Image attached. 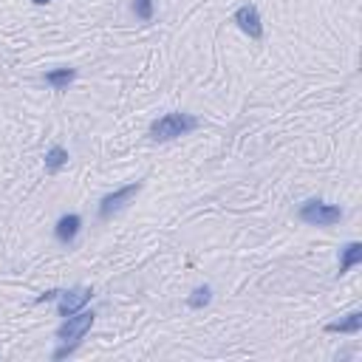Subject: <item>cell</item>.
Here are the masks:
<instances>
[{
    "instance_id": "ba28073f",
    "label": "cell",
    "mask_w": 362,
    "mask_h": 362,
    "mask_svg": "<svg viewBox=\"0 0 362 362\" xmlns=\"http://www.w3.org/2000/svg\"><path fill=\"white\" fill-rule=\"evenodd\" d=\"M359 263H362V244H359V241L345 244V246L340 249V274L351 272V269L359 266Z\"/></svg>"
},
{
    "instance_id": "3957f363",
    "label": "cell",
    "mask_w": 362,
    "mask_h": 362,
    "mask_svg": "<svg viewBox=\"0 0 362 362\" xmlns=\"http://www.w3.org/2000/svg\"><path fill=\"white\" fill-rule=\"evenodd\" d=\"M300 221L312 224V227H334L342 221V209L337 204H326L320 198H309L300 204Z\"/></svg>"
},
{
    "instance_id": "52a82bcc",
    "label": "cell",
    "mask_w": 362,
    "mask_h": 362,
    "mask_svg": "<svg viewBox=\"0 0 362 362\" xmlns=\"http://www.w3.org/2000/svg\"><path fill=\"white\" fill-rule=\"evenodd\" d=\"M80 227H83L80 215H77V212H68V215H62V218L57 221L54 235H57L60 244H74V238L80 235Z\"/></svg>"
},
{
    "instance_id": "7a4b0ae2",
    "label": "cell",
    "mask_w": 362,
    "mask_h": 362,
    "mask_svg": "<svg viewBox=\"0 0 362 362\" xmlns=\"http://www.w3.org/2000/svg\"><path fill=\"white\" fill-rule=\"evenodd\" d=\"M198 127V119L190 116V113H181V111H173V113H165L159 116L153 125H151V139L153 141H170V139H179V136H187Z\"/></svg>"
},
{
    "instance_id": "8992f818",
    "label": "cell",
    "mask_w": 362,
    "mask_h": 362,
    "mask_svg": "<svg viewBox=\"0 0 362 362\" xmlns=\"http://www.w3.org/2000/svg\"><path fill=\"white\" fill-rule=\"evenodd\" d=\"M235 23L244 34H249L252 40H260L263 37V23H260V15L252 4H244L238 12H235Z\"/></svg>"
},
{
    "instance_id": "5b68a950",
    "label": "cell",
    "mask_w": 362,
    "mask_h": 362,
    "mask_svg": "<svg viewBox=\"0 0 362 362\" xmlns=\"http://www.w3.org/2000/svg\"><path fill=\"white\" fill-rule=\"evenodd\" d=\"M91 298H94V292L88 286H77V288H68V292H60V298H57L60 317H71V314L83 312V306L91 303Z\"/></svg>"
},
{
    "instance_id": "6da1fadb",
    "label": "cell",
    "mask_w": 362,
    "mask_h": 362,
    "mask_svg": "<svg viewBox=\"0 0 362 362\" xmlns=\"http://www.w3.org/2000/svg\"><path fill=\"white\" fill-rule=\"evenodd\" d=\"M94 320H97V314L94 312H77V314H71V317H65V323L57 328V340H60V348L51 354V359H65L68 354H74L77 351V345L83 342V337L91 331V326H94Z\"/></svg>"
},
{
    "instance_id": "5bb4252c",
    "label": "cell",
    "mask_w": 362,
    "mask_h": 362,
    "mask_svg": "<svg viewBox=\"0 0 362 362\" xmlns=\"http://www.w3.org/2000/svg\"><path fill=\"white\" fill-rule=\"evenodd\" d=\"M57 298H60V288H48L46 295L37 298V303H48V300H57Z\"/></svg>"
},
{
    "instance_id": "9c48e42d",
    "label": "cell",
    "mask_w": 362,
    "mask_h": 362,
    "mask_svg": "<svg viewBox=\"0 0 362 362\" xmlns=\"http://www.w3.org/2000/svg\"><path fill=\"white\" fill-rule=\"evenodd\" d=\"M359 328H362V314H359V312L348 314L345 320H334V323L326 326L328 334H356Z\"/></svg>"
},
{
    "instance_id": "7c38bea8",
    "label": "cell",
    "mask_w": 362,
    "mask_h": 362,
    "mask_svg": "<svg viewBox=\"0 0 362 362\" xmlns=\"http://www.w3.org/2000/svg\"><path fill=\"white\" fill-rule=\"evenodd\" d=\"M209 303H212V288H209V286L193 288V295L187 298V306H190V309H204V306H209Z\"/></svg>"
},
{
    "instance_id": "4fadbf2b",
    "label": "cell",
    "mask_w": 362,
    "mask_h": 362,
    "mask_svg": "<svg viewBox=\"0 0 362 362\" xmlns=\"http://www.w3.org/2000/svg\"><path fill=\"white\" fill-rule=\"evenodd\" d=\"M133 15H136L139 20H144V23H151L153 15H156L153 0H133Z\"/></svg>"
},
{
    "instance_id": "30bf717a",
    "label": "cell",
    "mask_w": 362,
    "mask_h": 362,
    "mask_svg": "<svg viewBox=\"0 0 362 362\" xmlns=\"http://www.w3.org/2000/svg\"><path fill=\"white\" fill-rule=\"evenodd\" d=\"M74 80H77V71L74 68H54V71H48V74H46V83L51 88H57V91H65Z\"/></svg>"
},
{
    "instance_id": "8fae6325",
    "label": "cell",
    "mask_w": 362,
    "mask_h": 362,
    "mask_svg": "<svg viewBox=\"0 0 362 362\" xmlns=\"http://www.w3.org/2000/svg\"><path fill=\"white\" fill-rule=\"evenodd\" d=\"M65 165H68V151L60 148V144H54V148L46 153V170H48V173H57V170H62Z\"/></svg>"
},
{
    "instance_id": "9a60e30c",
    "label": "cell",
    "mask_w": 362,
    "mask_h": 362,
    "mask_svg": "<svg viewBox=\"0 0 362 362\" xmlns=\"http://www.w3.org/2000/svg\"><path fill=\"white\" fill-rule=\"evenodd\" d=\"M32 4H37V6H46V4H51V0H32Z\"/></svg>"
},
{
    "instance_id": "277c9868",
    "label": "cell",
    "mask_w": 362,
    "mask_h": 362,
    "mask_svg": "<svg viewBox=\"0 0 362 362\" xmlns=\"http://www.w3.org/2000/svg\"><path fill=\"white\" fill-rule=\"evenodd\" d=\"M139 190H141V181H133V184H127V187H119V190L108 193V195L99 201V218H102V221L113 218L116 212H122V209L139 195Z\"/></svg>"
}]
</instances>
